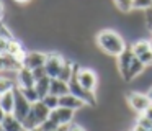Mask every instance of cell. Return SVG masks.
I'll return each instance as SVG.
<instances>
[{
	"label": "cell",
	"instance_id": "6da1fadb",
	"mask_svg": "<svg viewBox=\"0 0 152 131\" xmlns=\"http://www.w3.org/2000/svg\"><path fill=\"white\" fill-rule=\"evenodd\" d=\"M116 66H118L119 75H121L123 80H126V82L134 80L136 77H139V75L144 72V67H145V66L137 59V56L132 52L131 48H126L124 51L118 56Z\"/></svg>",
	"mask_w": 152,
	"mask_h": 131
},
{
	"label": "cell",
	"instance_id": "7a4b0ae2",
	"mask_svg": "<svg viewBox=\"0 0 152 131\" xmlns=\"http://www.w3.org/2000/svg\"><path fill=\"white\" fill-rule=\"evenodd\" d=\"M96 43H98L100 49L110 56H116L118 57L128 46H126L124 39L119 33L113 31V29H102L96 35Z\"/></svg>",
	"mask_w": 152,
	"mask_h": 131
},
{
	"label": "cell",
	"instance_id": "3957f363",
	"mask_svg": "<svg viewBox=\"0 0 152 131\" xmlns=\"http://www.w3.org/2000/svg\"><path fill=\"white\" fill-rule=\"evenodd\" d=\"M79 66L75 67V72H74V75H72V79L69 80V88H70V93H74L75 97H79V98H82L83 102H85L87 105H90V107H95L96 105V98H95V92H90V90H87V88H83L82 85H80V82H79Z\"/></svg>",
	"mask_w": 152,
	"mask_h": 131
},
{
	"label": "cell",
	"instance_id": "277c9868",
	"mask_svg": "<svg viewBox=\"0 0 152 131\" xmlns=\"http://www.w3.org/2000/svg\"><path fill=\"white\" fill-rule=\"evenodd\" d=\"M131 49L145 67L152 66V48H151V41L149 39H137V41H134L131 44Z\"/></svg>",
	"mask_w": 152,
	"mask_h": 131
},
{
	"label": "cell",
	"instance_id": "5b68a950",
	"mask_svg": "<svg viewBox=\"0 0 152 131\" xmlns=\"http://www.w3.org/2000/svg\"><path fill=\"white\" fill-rule=\"evenodd\" d=\"M126 98H128V105L137 115H142L152 105V102L147 97V93H141V92H129Z\"/></svg>",
	"mask_w": 152,
	"mask_h": 131
},
{
	"label": "cell",
	"instance_id": "8992f818",
	"mask_svg": "<svg viewBox=\"0 0 152 131\" xmlns=\"http://www.w3.org/2000/svg\"><path fill=\"white\" fill-rule=\"evenodd\" d=\"M74 113H75V111L70 110V108L57 107V108H54V110H51L49 120L53 121V123H56L57 126H69L74 120Z\"/></svg>",
	"mask_w": 152,
	"mask_h": 131
},
{
	"label": "cell",
	"instance_id": "52a82bcc",
	"mask_svg": "<svg viewBox=\"0 0 152 131\" xmlns=\"http://www.w3.org/2000/svg\"><path fill=\"white\" fill-rule=\"evenodd\" d=\"M64 62H66V59H64L59 52H48V59H46V64H44L48 75H49L51 79H56L57 75H59L61 69H62Z\"/></svg>",
	"mask_w": 152,
	"mask_h": 131
},
{
	"label": "cell",
	"instance_id": "ba28073f",
	"mask_svg": "<svg viewBox=\"0 0 152 131\" xmlns=\"http://www.w3.org/2000/svg\"><path fill=\"white\" fill-rule=\"evenodd\" d=\"M31 107H33V103H31V102H28L26 98H25V95L20 92V88L17 87V103H15L13 115L18 118V120L25 121V118H26L28 113L31 111Z\"/></svg>",
	"mask_w": 152,
	"mask_h": 131
},
{
	"label": "cell",
	"instance_id": "9c48e42d",
	"mask_svg": "<svg viewBox=\"0 0 152 131\" xmlns=\"http://www.w3.org/2000/svg\"><path fill=\"white\" fill-rule=\"evenodd\" d=\"M0 128L4 131H26L23 121L18 120L13 113H2L0 118Z\"/></svg>",
	"mask_w": 152,
	"mask_h": 131
},
{
	"label": "cell",
	"instance_id": "30bf717a",
	"mask_svg": "<svg viewBox=\"0 0 152 131\" xmlns=\"http://www.w3.org/2000/svg\"><path fill=\"white\" fill-rule=\"evenodd\" d=\"M77 77H79V82L83 88H87L90 92H95L96 85H98V77H96L95 71H92V69H79V75Z\"/></svg>",
	"mask_w": 152,
	"mask_h": 131
},
{
	"label": "cell",
	"instance_id": "8fae6325",
	"mask_svg": "<svg viewBox=\"0 0 152 131\" xmlns=\"http://www.w3.org/2000/svg\"><path fill=\"white\" fill-rule=\"evenodd\" d=\"M46 59H48V54L46 52H41V51H31V52H26L23 59V67H28L31 71L41 67V66L46 64Z\"/></svg>",
	"mask_w": 152,
	"mask_h": 131
},
{
	"label": "cell",
	"instance_id": "7c38bea8",
	"mask_svg": "<svg viewBox=\"0 0 152 131\" xmlns=\"http://www.w3.org/2000/svg\"><path fill=\"white\" fill-rule=\"evenodd\" d=\"M17 103V87L0 93V110L2 113H13Z\"/></svg>",
	"mask_w": 152,
	"mask_h": 131
},
{
	"label": "cell",
	"instance_id": "4fadbf2b",
	"mask_svg": "<svg viewBox=\"0 0 152 131\" xmlns=\"http://www.w3.org/2000/svg\"><path fill=\"white\" fill-rule=\"evenodd\" d=\"M17 85L21 88L23 87H34L36 85V79H34L33 71L28 67H21L17 72Z\"/></svg>",
	"mask_w": 152,
	"mask_h": 131
},
{
	"label": "cell",
	"instance_id": "5bb4252c",
	"mask_svg": "<svg viewBox=\"0 0 152 131\" xmlns=\"http://www.w3.org/2000/svg\"><path fill=\"white\" fill-rule=\"evenodd\" d=\"M83 105H87V103L82 100V98L75 97L74 93H67V95H64V97H61V98H59V107L70 108V110H74V111L80 110V108H82Z\"/></svg>",
	"mask_w": 152,
	"mask_h": 131
},
{
	"label": "cell",
	"instance_id": "9a60e30c",
	"mask_svg": "<svg viewBox=\"0 0 152 131\" xmlns=\"http://www.w3.org/2000/svg\"><path fill=\"white\" fill-rule=\"evenodd\" d=\"M21 67H23V64H21L15 56L8 54V52H2V71L18 72Z\"/></svg>",
	"mask_w": 152,
	"mask_h": 131
},
{
	"label": "cell",
	"instance_id": "2e32d148",
	"mask_svg": "<svg viewBox=\"0 0 152 131\" xmlns=\"http://www.w3.org/2000/svg\"><path fill=\"white\" fill-rule=\"evenodd\" d=\"M49 93L56 95V97H64V95L70 93V88H69V82H64L61 79H51V90Z\"/></svg>",
	"mask_w": 152,
	"mask_h": 131
},
{
	"label": "cell",
	"instance_id": "e0dca14e",
	"mask_svg": "<svg viewBox=\"0 0 152 131\" xmlns=\"http://www.w3.org/2000/svg\"><path fill=\"white\" fill-rule=\"evenodd\" d=\"M75 67H77L75 62L66 61L62 66V69H61V72H59V75H57V79H61V80H64V82H69L70 79H72L74 72H75Z\"/></svg>",
	"mask_w": 152,
	"mask_h": 131
},
{
	"label": "cell",
	"instance_id": "ac0fdd59",
	"mask_svg": "<svg viewBox=\"0 0 152 131\" xmlns=\"http://www.w3.org/2000/svg\"><path fill=\"white\" fill-rule=\"evenodd\" d=\"M34 88L38 90V93H39L41 100H43L46 95H49V90H51V77L48 75V77H43V79H39V80H36V85H34Z\"/></svg>",
	"mask_w": 152,
	"mask_h": 131
},
{
	"label": "cell",
	"instance_id": "d6986e66",
	"mask_svg": "<svg viewBox=\"0 0 152 131\" xmlns=\"http://www.w3.org/2000/svg\"><path fill=\"white\" fill-rule=\"evenodd\" d=\"M20 88V92L25 95V98H26L28 102H31V103H36V102H39L41 100V97H39V93H38V90L34 87H18Z\"/></svg>",
	"mask_w": 152,
	"mask_h": 131
},
{
	"label": "cell",
	"instance_id": "ffe728a7",
	"mask_svg": "<svg viewBox=\"0 0 152 131\" xmlns=\"http://www.w3.org/2000/svg\"><path fill=\"white\" fill-rule=\"evenodd\" d=\"M115 5L121 13H131L134 10V0H115Z\"/></svg>",
	"mask_w": 152,
	"mask_h": 131
},
{
	"label": "cell",
	"instance_id": "44dd1931",
	"mask_svg": "<svg viewBox=\"0 0 152 131\" xmlns=\"http://www.w3.org/2000/svg\"><path fill=\"white\" fill-rule=\"evenodd\" d=\"M18 87V85H15L13 80H10V79H7L5 75H2V79H0V93L2 92H7V90H12V88Z\"/></svg>",
	"mask_w": 152,
	"mask_h": 131
},
{
	"label": "cell",
	"instance_id": "7402d4cb",
	"mask_svg": "<svg viewBox=\"0 0 152 131\" xmlns=\"http://www.w3.org/2000/svg\"><path fill=\"white\" fill-rule=\"evenodd\" d=\"M43 102H44V103H46L48 107L51 108V110H54V108L59 107V97H56V95H53V93L46 95V97L43 98Z\"/></svg>",
	"mask_w": 152,
	"mask_h": 131
},
{
	"label": "cell",
	"instance_id": "603a6c76",
	"mask_svg": "<svg viewBox=\"0 0 152 131\" xmlns=\"http://www.w3.org/2000/svg\"><path fill=\"white\" fill-rule=\"evenodd\" d=\"M152 7V0H134V10H147Z\"/></svg>",
	"mask_w": 152,
	"mask_h": 131
},
{
	"label": "cell",
	"instance_id": "cb8c5ba5",
	"mask_svg": "<svg viewBox=\"0 0 152 131\" xmlns=\"http://www.w3.org/2000/svg\"><path fill=\"white\" fill-rule=\"evenodd\" d=\"M144 26L149 29V31H152V7L147 8L145 13H144Z\"/></svg>",
	"mask_w": 152,
	"mask_h": 131
},
{
	"label": "cell",
	"instance_id": "d4e9b609",
	"mask_svg": "<svg viewBox=\"0 0 152 131\" xmlns=\"http://www.w3.org/2000/svg\"><path fill=\"white\" fill-rule=\"evenodd\" d=\"M0 39H15L13 35L8 31V26L7 25H2V28H0Z\"/></svg>",
	"mask_w": 152,
	"mask_h": 131
},
{
	"label": "cell",
	"instance_id": "484cf974",
	"mask_svg": "<svg viewBox=\"0 0 152 131\" xmlns=\"http://www.w3.org/2000/svg\"><path fill=\"white\" fill-rule=\"evenodd\" d=\"M33 74H34V79H36V80H39V79H43V77H48V72H46V67H44V66L34 69Z\"/></svg>",
	"mask_w": 152,
	"mask_h": 131
},
{
	"label": "cell",
	"instance_id": "4316f807",
	"mask_svg": "<svg viewBox=\"0 0 152 131\" xmlns=\"http://www.w3.org/2000/svg\"><path fill=\"white\" fill-rule=\"evenodd\" d=\"M142 115H144L145 118H149V120H152V105H151V107H149V108H147V110H145Z\"/></svg>",
	"mask_w": 152,
	"mask_h": 131
},
{
	"label": "cell",
	"instance_id": "83f0119b",
	"mask_svg": "<svg viewBox=\"0 0 152 131\" xmlns=\"http://www.w3.org/2000/svg\"><path fill=\"white\" fill-rule=\"evenodd\" d=\"M69 131H85V130L79 124H72V126H69Z\"/></svg>",
	"mask_w": 152,
	"mask_h": 131
},
{
	"label": "cell",
	"instance_id": "f1b7e54d",
	"mask_svg": "<svg viewBox=\"0 0 152 131\" xmlns=\"http://www.w3.org/2000/svg\"><path fill=\"white\" fill-rule=\"evenodd\" d=\"M51 131H69L67 126H61V128H56V130H51Z\"/></svg>",
	"mask_w": 152,
	"mask_h": 131
},
{
	"label": "cell",
	"instance_id": "f546056e",
	"mask_svg": "<svg viewBox=\"0 0 152 131\" xmlns=\"http://www.w3.org/2000/svg\"><path fill=\"white\" fill-rule=\"evenodd\" d=\"M145 93H147V97L151 98V102H152V87H149V90L145 92Z\"/></svg>",
	"mask_w": 152,
	"mask_h": 131
},
{
	"label": "cell",
	"instance_id": "4dcf8cb0",
	"mask_svg": "<svg viewBox=\"0 0 152 131\" xmlns=\"http://www.w3.org/2000/svg\"><path fill=\"white\" fill-rule=\"evenodd\" d=\"M15 2H18V3H26V2H30V0H15Z\"/></svg>",
	"mask_w": 152,
	"mask_h": 131
},
{
	"label": "cell",
	"instance_id": "1f68e13d",
	"mask_svg": "<svg viewBox=\"0 0 152 131\" xmlns=\"http://www.w3.org/2000/svg\"><path fill=\"white\" fill-rule=\"evenodd\" d=\"M149 41H151V48H152V38H151V39H149Z\"/></svg>",
	"mask_w": 152,
	"mask_h": 131
},
{
	"label": "cell",
	"instance_id": "d6a6232c",
	"mask_svg": "<svg viewBox=\"0 0 152 131\" xmlns=\"http://www.w3.org/2000/svg\"><path fill=\"white\" fill-rule=\"evenodd\" d=\"M33 131H43V130H41V128H39V130H33Z\"/></svg>",
	"mask_w": 152,
	"mask_h": 131
},
{
	"label": "cell",
	"instance_id": "836d02e7",
	"mask_svg": "<svg viewBox=\"0 0 152 131\" xmlns=\"http://www.w3.org/2000/svg\"><path fill=\"white\" fill-rule=\"evenodd\" d=\"M2 131H4V130H2Z\"/></svg>",
	"mask_w": 152,
	"mask_h": 131
},
{
	"label": "cell",
	"instance_id": "e575fe53",
	"mask_svg": "<svg viewBox=\"0 0 152 131\" xmlns=\"http://www.w3.org/2000/svg\"><path fill=\"white\" fill-rule=\"evenodd\" d=\"M151 33H152V31H151Z\"/></svg>",
	"mask_w": 152,
	"mask_h": 131
}]
</instances>
